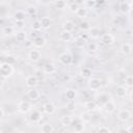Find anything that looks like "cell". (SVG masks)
Listing matches in <instances>:
<instances>
[{"instance_id":"5","label":"cell","mask_w":133,"mask_h":133,"mask_svg":"<svg viewBox=\"0 0 133 133\" xmlns=\"http://www.w3.org/2000/svg\"><path fill=\"white\" fill-rule=\"evenodd\" d=\"M100 41H101V43H102L103 45H105V46H111V45L114 44L115 38H114L113 34H111V33H104V34L101 35Z\"/></svg>"},{"instance_id":"22","label":"cell","mask_w":133,"mask_h":133,"mask_svg":"<svg viewBox=\"0 0 133 133\" xmlns=\"http://www.w3.org/2000/svg\"><path fill=\"white\" fill-rule=\"evenodd\" d=\"M131 5L128 3V2H122L119 4V11L123 14V15H128L130 11H131Z\"/></svg>"},{"instance_id":"11","label":"cell","mask_w":133,"mask_h":133,"mask_svg":"<svg viewBox=\"0 0 133 133\" xmlns=\"http://www.w3.org/2000/svg\"><path fill=\"white\" fill-rule=\"evenodd\" d=\"M102 108L106 113H112L116 110V105L112 100H109L102 105Z\"/></svg>"},{"instance_id":"42","label":"cell","mask_w":133,"mask_h":133,"mask_svg":"<svg viewBox=\"0 0 133 133\" xmlns=\"http://www.w3.org/2000/svg\"><path fill=\"white\" fill-rule=\"evenodd\" d=\"M5 61H6V62H8V63H10V64H14V63L16 62V59H15V57H14V56L8 55V56L5 58Z\"/></svg>"},{"instance_id":"47","label":"cell","mask_w":133,"mask_h":133,"mask_svg":"<svg viewBox=\"0 0 133 133\" xmlns=\"http://www.w3.org/2000/svg\"><path fill=\"white\" fill-rule=\"evenodd\" d=\"M106 2V0H95V3L98 4V5H102Z\"/></svg>"},{"instance_id":"24","label":"cell","mask_w":133,"mask_h":133,"mask_svg":"<svg viewBox=\"0 0 133 133\" xmlns=\"http://www.w3.org/2000/svg\"><path fill=\"white\" fill-rule=\"evenodd\" d=\"M100 33H101V30L100 28L94 26V27H90L89 30H88V35L91 37V38H98L100 37Z\"/></svg>"},{"instance_id":"1","label":"cell","mask_w":133,"mask_h":133,"mask_svg":"<svg viewBox=\"0 0 133 133\" xmlns=\"http://www.w3.org/2000/svg\"><path fill=\"white\" fill-rule=\"evenodd\" d=\"M0 72L2 79H8L9 77H11V75L15 72L14 64H10L6 61H2L0 64Z\"/></svg>"},{"instance_id":"27","label":"cell","mask_w":133,"mask_h":133,"mask_svg":"<svg viewBox=\"0 0 133 133\" xmlns=\"http://www.w3.org/2000/svg\"><path fill=\"white\" fill-rule=\"evenodd\" d=\"M25 18H26V14H25V11H23L21 9L15 11V14H14L15 21H25Z\"/></svg>"},{"instance_id":"9","label":"cell","mask_w":133,"mask_h":133,"mask_svg":"<svg viewBox=\"0 0 133 133\" xmlns=\"http://www.w3.org/2000/svg\"><path fill=\"white\" fill-rule=\"evenodd\" d=\"M131 116H132V114H131V112H130L128 109H122V110H119L118 113H117V118H118L121 122H123V123L128 122V121L131 118Z\"/></svg>"},{"instance_id":"39","label":"cell","mask_w":133,"mask_h":133,"mask_svg":"<svg viewBox=\"0 0 133 133\" xmlns=\"http://www.w3.org/2000/svg\"><path fill=\"white\" fill-rule=\"evenodd\" d=\"M98 132H105V133H110L112 132V130L108 127V126H100L98 128Z\"/></svg>"},{"instance_id":"25","label":"cell","mask_w":133,"mask_h":133,"mask_svg":"<svg viewBox=\"0 0 133 133\" xmlns=\"http://www.w3.org/2000/svg\"><path fill=\"white\" fill-rule=\"evenodd\" d=\"M41 131H42L43 133H52V132L55 131V128H54V126L51 125L50 123H45V124L42 125Z\"/></svg>"},{"instance_id":"32","label":"cell","mask_w":133,"mask_h":133,"mask_svg":"<svg viewBox=\"0 0 133 133\" xmlns=\"http://www.w3.org/2000/svg\"><path fill=\"white\" fill-rule=\"evenodd\" d=\"M124 83L126 87H133V75H127L125 76Z\"/></svg>"},{"instance_id":"8","label":"cell","mask_w":133,"mask_h":133,"mask_svg":"<svg viewBox=\"0 0 133 133\" xmlns=\"http://www.w3.org/2000/svg\"><path fill=\"white\" fill-rule=\"evenodd\" d=\"M43 111H44L46 114L51 115V114H53V113L56 111V107H55V105H54L53 102L48 101V102H46V103L43 104Z\"/></svg>"},{"instance_id":"26","label":"cell","mask_w":133,"mask_h":133,"mask_svg":"<svg viewBox=\"0 0 133 133\" xmlns=\"http://www.w3.org/2000/svg\"><path fill=\"white\" fill-rule=\"evenodd\" d=\"M27 38V34L25 31L23 30H19L17 33H16V41L18 43H24Z\"/></svg>"},{"instance_id":"23","label":"cell","mask_w":133,"mask_h":133,"mask_svg":"<svg viewBox=\"0 0 133 133\" xmlns=\"http://www.w3.org/2000/svg\"><path fill=\"white\" fill-rule=\"evenodd\" d=\"M75 14H76V16H77L78 18L84 19V18L87 16V14H88L87 7H86V6H79V8L77 9V11H76Z\"/></svg>"},{"instance_id":"15","label":"cell","mask_w":133,"mask_h":133,"mask_svg":"<svg viewBox=\"0 0 133 133\" xmlns=\"http://www.w3.org/2000/svg\"><path fill=\"white\" fill-rule=\"evenodd\" d=\"M61 28L63 31H68V32H73L74 29H75V24L73 21L71 20H65L62 25H61Z\"/></svg>"},{"instance_id":"35","label":"cell","mask_w":133,"mask_h":133,"mask_svg":"<svg viewBox=\"0 0 133 133\" xmlns=\"http://www.w3.org/2000/svg\"><path fill=\"white\" fill-rule=\"evenodd\" d=\"M66 1L65 0H56L55 1V7L57 9H64L66 7Z\"/></svg>"},{"instance_id":"29","label":"cell","mask_w":133,"mask_h":133,"mask_svg":"<svg viewBox=\"0 0 133 133\" xmlns=\"http://www.w3.org/2000/svg\"><path fill=\"white\" fill-rule=\"evenodd\" d=\"M74 124V130L76 131V132H83L84 131V129H85V125H84V123L79 118V121H78V123H73Z\"/></svg>"},{"instance_id":"13","label":"cell","mask_w":133,"mask_h":133,"mask_svg":"<svg viewBox=\"0 0 133 133\" xmlns=\"http://www.w3.org/2000/svg\"><path fill=\"white\" fill-rule=\"evenodd\" d=\"M99 107V103L95 100H88L84 103V108L85 110H88V111H96Z\"/></svg>"},{"instance_id":"40","label":"cell","mask_w":133,"mask_h":133,"mask_svg":"<svg viewBox=\"0 0 133 133\" xmlns=\"http://www.w3.org/2000/svg\"><path fill=\"white\" fill-rule=\"evenodd\" d=\"M24 26H25L24 21H16V22H15V28H17V29L22 30Z\"/></svg>"},{"instance_id":"20","label":"cell","mask_w":133,"mask_h":133,"mask_svg":"<svg viewBox=\"0 0 133 133\" xmlns=\"http://www.w3.org/2000/svg\"><path fill=\"white\" fill-rule=\"evenodd\" d=\"M39 21H41L43 29H49L51 27V25H52V19L49 18V17H43Z\"/></svg>"},{"instance_id":"51","label":"cell","mask_w":133,"mask_h":133,"mask_svg":"<svg viewBox=\"0 0 133 133\" xmlns=\"http://www.w3.org/2000/svg\"><path fill=\"white\" fill-rule=\"evenodd\" d=\"M130 5H131V9H132V10H133V1H132V2H131V4H130Z\"/></svg>"},{"instance_id":"46","label":"cell","mask_w":133,"mask_h":133,"mask_svg":"<svg viewBox=\"0 0 133 133\" xmlns=\"http://www.w3.org/2000/svg\"><path fill=\"white\" fill-rule=\"evenodd\" d=\"M28 11H29V14H30V15H32V14H35V12H36V9H35V7L30 6V7L28 8Z\"/></svg>"},{"instance_id":"10","label":"cell","mask_w":133,"mask_h":133,"mask_svg":"<svg viewBox=\"0 0 133 133\" xmlns=\"http://www.w3.org/2000/svg\"><path fill=\"white\" fill-rule=\"evenodd\" d=\"M37 83H38V78L35 75H29L25 79V84L27 87H30V88L35 87L37 85Z\"/></svg>"},{"instance_id":"14","label":"cell","mask_w":133,"mask_h":133,"mask_svg":"<svg viewBox=\"0 0 133 133\" xmlns=\"http://www.w3.org/2000/svg\"><path fill=\"white\" fill-rule=\"evenodd\" d=\"M127 91H128V90H127V87L124 86V85H117V86L115 87V89H114V92H115L116 97L119 98V99L125 98V97L127 96Z\"/></svg>"},{"instance_id":"37","label":"cell","mask_w":133,"mask_h":133,"mask_svg":"<svg viewBox=\"0 0 133 133\" xmlns=\"http://www.w3.org/2000/svg\"><path fill=\"white\" fill-rule=\"evenodd\" d=\"M31 27H32V29H33V30H35V31L41 30V29H42L41 21H39V20H35V21H33V22H32V24H31Z\"/></svg>"},{"instance_id":"48","label":"cell","mask_w":133,"mask_h":133,"mask_svg":"<svg viewBox=\"0 0 133 133\" xmlns=\"http://www.w3.org/2000/svg\"><path fill=\"white\" fill-rule=\"evenodd\" d=\"M4 114H5V112H4V108H3V107H0V117L3 118V117H4Z\"/></svg>"},{"instance_id":"18","label":"cell","mask_w":133,"mask_h":133,"mask_svg":"<svg viewBox=\"0 0 133 133\" xmlns=\"http://www.w3.org/2000/svg\"><path fill=\"white\" fill-rule=\"evenodd\" d=\"M55 71H56V66H55V64L52 63V62L46 63V64L43 66V72H44L45 74L51 75V74H53Z\"/></svg>"},{"instance_id":"19","label":"cell","mask_w":133,"mask_h":133,"mask_svg":"<svg viewBox=\"0 0 133 133\" xmlns=\"http://www.w3.org/2000/svg\"><path fill=\"white\" fill-rule=\"evenodd\" d=\"M60 124L63 126V127H69L73 124V117L69 114H65V115H62L60 117Z\"/></svg>"},{"instance_id":"38","label":"cell","mask_w":133,"mask_h":133,"mask_svg":"<svg viewBox=\"0 0 133 133\" xmlns=\"http://www.w3.org/2000/svg\"><path fill=\"white\" fill-rule=\"evenodd\" d=\"M65 107H66V109H68L69 111H74V110H75V108H76V104H75L74 100H72V101H69V102L66 103Z\"/></svg>"},{"instance_id":"45","label":"cell","mask_w":133,"mask_h":133,"mask_svg":"<svg viewBox=\"0 0 133 133\" xmlns=\"http://www.w3.org/2000/svg\"><path fill=\"white\" fill-rule=\"evenodd\" d=\"M88 49H89L90 51H96V50H97V44H95V43L89 44V45H88Z\"/></svg>"},{"instance_id":"7","label":"cell","mask_w":133,"mask_h":133,"mask_svg":"<svg viewBox=\"0 0 133 133\" xmlns=\"http://www.w3.org/2000/svg\"><path fill=\"white\" fill-rule=\"evenodd\" d=\"M42 117H43V114H42V112H41L39 110H37V109L31 110V111L29 112V116H28L29 121L32 122V123H38V122H41Z\"/></svg>"},{"instance_id":"12","label":"cell","mask_w":133,"mask_h":133,"mask_svg":"<svg viewBox=\"0 0 133 133\" xmlns=\"http://www.w3.org/2000/svg\"><path fill=\"white\" fill-rule=\"evenodd\" d=\"M45 45H46V39H45V37H43V36L38 35V36H35V37L33 38L32 46H33L34 48L42 49V48H44V47H45Z\"/></svg>"},{"instance_id":"17","label":"cell","mask_w":133,"mask_h":133,"mask_svg":"<svg viewBox=\"0 0 133 133\" xmlns=\"http://www.w3.org/2000/svg\"><path fill=\"white\" fill-rule=\"evenodd\" d=\"M119 50H121V52H122L123 54L128 55V54H130V53L133 51V47H132V45H131L130 43H123V44L121 45Z\"/></svg>"},{"instance_id":"3","label":"cell","mask_w":133,"mask_h":133,"mask_svg":"<svg viewBox=\"0 0 133 133\" xmlns=\"http://www.w3.org/2000/svg\"><path fill=\"white\" fill-rule=\"evenodd\" d=\"M32 110V104L29 101H20L18 104V111L22 114L29 113Z\"/></svg>"},{"instance_id":"44","label":"cell","mask_w":133,"mask_h":133,"mask_svg":"<svg viewBox=\"0 0 133 133\" xmlns=\"http://www.w3.org/2000/svg\"><path fill=\"white\" fill-rule=\"evenodd\" d=\"M86 1L87 0H74V2L77 3L79 6H83L84 4H86Z\"/></svg>"},{"instance_id":"21","label":"cell","mask_w":133,"mask_h":133,"mask_svg":"<svg viewBox=\"0 0 133 133\" xmlns=\"http://www.w3.org/2000/svg\"><path fill=\"white\" fill-rule=\"evenodd\" d=\"M39 92H38V90H36V89H34L33 87L32 88H30L28 91H27V97H28V99H30V100H32V101H35V100H37L38 98H39Z\"/></svg>"},{"instance_id":"30","label":"cell","mask_w":133,"mask_h":133,"mask_svg":"<svg viewBox=\"0 0 133 133\" xmlns=\"http://www.w3.org/2000/svg\"><path fill=\"white\" fill-rule=\"evenodd\" d=\"M64 95H65V98H66L69 101H72V100H74V99L76 98V91H75L73 88H68V89L65 90Z\"/></svg>"},{"instance_id":"28","label":"cell","mask_w":133,"mask_h":133,"mask_svg":"<svg viewBox=\"0 0 133 133\" xmlns=\"http://www.w3.org/2000/svg\"><path fill=\"white\" fill-rule=\"evenodd\" d=\"M59 38H60V41H62V42H70V41L73 38L72 32H68V31H63V30H62V32H61L60 35H59Z\"/></svg>"},{"instance_id":"49","label":"cell","mask_w":133,"mask_h":133,"mask_svg":"<svg viewBox=\"0 0 133 133\" xmlns=\"http://www.w3.org/2000/svg\"><path fill=\"white\" fill-rule=\"evenodd\" d=\"M126 131H128V132H130V133H133V125H130V126L126 129Z\"/></svg>"},{"instance_id":"53","label":"cell","mask_w":133,"mask_h":133,"mask_svg":"<svg viewBox=\"0 0 133 133\" xmlns=\"http://www.w3.org/2000/svg\"><path fill=\"white\" fill-rule=\"evenodd\" d=\"M131 1H133V0H131Z\"/></svg>"},{"instance_id":"2","label":"cell","mask_w":133,"mask_h":133,"mask_svg":"<svg viewBox=\"0 0 133 133\" xmlns=\"http://www.w3.org/2000/svg\"><path fill=\"white\" fill-rule=\"evenodd\" d=\"M87 86L90 90L92 91H97V90H100L101 87H102V80L97 78V77H90L88 79V82H87Z\"/></svg>"},{"instance_id":"31","label":"cell","mask_w":133,"mask_h":133,"mask_svg":"<svg viewBox=\"0 0 133 133\" xmlns=\"http://www.w3.org/2000/svg\"><path fill=\"white\" fill-rule=\"evenodd\" d=\"M14 32H15V27H14V26L7 25V26H4V27L2 28V33H3L4 35H11Z\"/></svg>"},{"instance_id":"50","label":"cell","mask_w":133,"mask_h":133,"mask_svg":"<svg viewBox=\"0 0 133 133\" xmlns=\"http://www.w3.org/2000/svg\"><path fill=\"white\" fill-rule=\"evenodd\" d=\"M130 100H131V102L133 103V91L130 94Z\"/></svg>"},{"instance_id":"52","label":"cell","mask_w":133,"mask_h":133,"mask_svg":"<svg viewBox=\"0 0 133 133\" xmlns=\"http://www.w3.org/2000/svg\"><path fill=\"white\" fill-rule=\"evenodd\" d=\"M32 1H33V2H38L39 0H32Z\"/></svg>"},{"instance_id":"43","label":"cell","mask_w":133,"mask_h":133,"mask_svg":"<svg viewBox=\"0 0 133 133\" xmlns=\"http://www.w3.org/2000/svg\"><path fill=\"white\" fill-rule=\"evenodd\" d=\"M84 42H85V39H84L83 37H81V38H78V39H77V42H76V45H77L78 47H83V45H84Z\"/></svg>"},{"instance_id":"41","label":"cell","mask_w":133,"mask_h":133,"mask_svg":"<svg viewBox=\"0 0 133 133\" xmlns=\"http://www.w3.org/2000/svg\"><path fill=\"white\" fill-rule=\"evenodd\" d=\"M78 8H79V5H78L77 3H75V2H73L72 4L69 5V9H70L72 12H76Z\"/></svg>"},{"instance_id":"34","label":"cell","mask_w":133,"mask_h":133,"mask_svg":"<svg viewBox=\"0 0 133 133\" xmlns=\"http://www.w3.org/2000/svg\"><path fill=\"white\" fill-rule=\"evenodd\" d=\"M110 100V98H109V96L108 95H105V94H102V95H100L99 97H98V103L99 104H101V105H103L104 103H106L107 101H109Z\"/></svg>"},{"instance_id":"33","label":"cell","mask_w":133,"mask_h":133,"mask_svg":"<svg viewBox=\"0 0 133 133\" xmlns=\"http://www.w3.org/2000/svg\"><path fill=\"white\" fill-rule=\"evenodd\" d=\"M80 75L83 78H90L91 77V70L88 69V68H83V69H81Z\"/></svg>"},{"instance_id":"6","label":"cell","mask_w":133,"mask_h":133,"mask_svg":"<svg viewBox=\"0 0 133 133\" xmlns=\"http://www.w3.org/2000/svg\"><path fill=\"white\" fill-rule=\"evenodd\" d=\"M58 59H59L60 63L63 64V65H70L73 62V56L70 53H66V52H63V53L59 54Z\"/></svg>"},{"instance_id":"36","label":"cell","mask_w":133,"mask_h":133,"mask_svg":"<svg viewBox=\"0 0 133 133\" xmlns=\"http://www.w3.org/2000/svg\"><path fill=\"white\" fill-rule=\"evenodd\" d=\"M79 27H80V29L83 30V31H88L89 28H90V25H89V23H88L87 21H82V22H80Z\"/></svg>"},{"instance_id":"4","label":"cell","mask_w":133,"mask_h":133,"mask_svg":"<svg viewBox=\"0 0 133 133\" xmlns=\"http://www.w3.org/2000/svg\"><path fill=\"white\" fill-rule=\"evenodd\" d=\"M28 58L32 62H37L42 58V53H41V51L37 48H32L28 52Z\"/></svg>"},{"instance_id":"16","label":"cell","mask_w":133,"mask_h":133,"mask_svg":"<svg viewBox=\"0 0 133 133\" xmlns=\"http://www.w3.org/2000/svg\"><path fill=\"white\" fill-rule=\"evenodd\" d=\"M79 118L84 123V124H87V123H90L91 119H92V114H91V111H88V110H85L83 112L80 113V116Z\"/></svg>"}]
</instances>
